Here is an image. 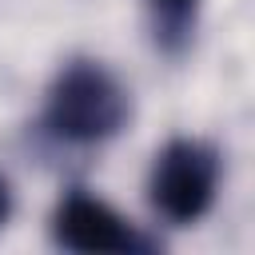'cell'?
Wrapping results in <instances>:
<instances>
[{"mask_svg": "<svg viewBox=\"0 0 255 255\" xmlns=\"http://www.w3.org/2000/svg\"><path fill=\"white\" fill-rule=\"evenodd\" d=\"M124 120H128V92L108 68L92 60H76L56 76L48 96V128L56 135L76 143H96L116 135Z\"/></svg>", "mask_w": 255, "mask_h": 255, "instance_id": "obj_1", "label": "cell"}, {"mask_svg": "<svg viewBox=\"0 0 255 255\" xmlns=\"http://www.w3.org/2000/svg\"><path fill=\"white\" fill-rule=\"evenodd\" d=\"M215 183H219V159L207 143L199 139H171L151 167V203L163 219L171 223H195L211 199H215Z\"/></svg>", "mask_w": 255, "mask_h": 255, "instance_id": "obj_2", "label": "cell"}, {"mask_svg": "<svg viewBox=\"0 0 255 255\" xmlns=\"http://www.w3.org/2000/svg\"><path fill=\"white\" fill-rule=\"evenodd\" d=\"M52 231H56V239H60L64 247H72V251H92V255H96V251L120 255V251H135V247H139L135 231H131L108 203H100L96 195H84V191H72V195L60 203Z\"/></svg>", "mask_w": 255, "mask_h": 255, "instance_id": "obj_3", "label": "cell"}, {"mask_svg": "<svg viewBox=\"0 0 255 255\" xmlns=\"http://www.w3.org/2000/svg\"><path fill=\"white\" fill-rule=\"evenodd\" d=\"M155 8V20H159V32L163 40H175L187 32L191 16H195V0H151Z\"/></svg>", "mask_w": 255, "mask_h": 255, "instance_id": "obj_4", "label": "cell"}, {"mask_svg": "<svg viewBox=\"0 0 255 255\" xmlns=\"http://www.w3.org/2000/svg\"><path fill=\"white\" fill-rule=\"evenodd\" d=\"M8 207H12V199H8V187H4V179H0V223L8 219Z\"/></svg>", "mask_w": 255, "mask_h": 255, "instance_id": "obj_5", "label": "cell"}]
</instances>
